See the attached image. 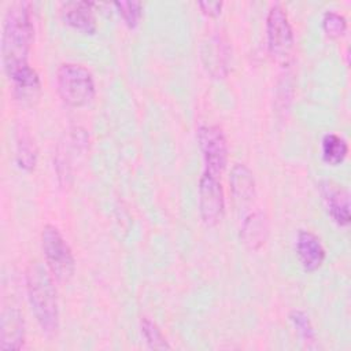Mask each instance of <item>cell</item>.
I'll list each match as a JSON object with an SVG mask.
<instances>
[{
  "label": "cell",
  "mask_w": 351,
  "mask_h": 351,
  "mask_svg": "<svg viewBox=\"0 0 351 351\" xmlns=\"http://www.w3.org/2000/svg\"><path fill=\"white\" fill-rule=\"evenodd\" d=\"M228 45L219 36H211L202 45V59L206 69L214 77H222L228 71Z\"/></svg>",
  "instance_id": "obj_13"
},
{
  "label": "cell",
  "mask_w": 351,
  "mask_h": 351,
  "mask_svg": "<svg viewBox=\"0 0 351 351\" xmlns=\"http://www.w3.org/2000/svg\"><path fill=\"white\" fill-rule=\"evenodd\" d=\"M119 15L129 27H136L143 15V4L140 1H115Z\"/></svg>",
  "instance_id": "obj_20"
},
{
  "label": "cell",
  "mask_w": 351,
  "mask_h": 351,
  "mask_svg": "<svg viewBox=\"0 0 351 351\" xmlns=\"http://www.w3.org/2000/svg\"><path fill=\"white\" fill-rule=\"evenodd\" d=\"M12 82L14 95L22 103H33L38 99L41 84L37 71L29 64L8 77Z\"/></svg>",
  "instance_id": "obj_14"
},
{
  "label": "cell",
  "mask_w": 351,
  "mask_h": 351,
  "mask_svg": "<svg viewBox=\"0 0 351 351\" xmlns=\"http://www.w3.org/2000/svg\"><path fill=\"white\" fill-rule=\"evenodd\" d=\"M266 37L270 56L277 63H288L295 38L288 15L280 4H273L266 15Z\"/></svg>",
  "instance_id": "obj_5"
},
{
  "label": "cell",
  "mask_w": 351,
  "mask_h": 351,
  "mask_svg": "<svg viewBox=\"0 0 351 351\" xmlns=\"http://www.w3.org/2000/svg\"><path fill=\"white\" fill-rule=\"evenodd\" d=\"M348 154V144L347 141L336 134V133H326L321 141V155L325 163L330 166H337L343 163Z\"/></svg>",
  "instance_id": "obj_16"
},
{
  "label": "cell",
  "mask_w": 351,
  "mask_h": 351,
  "mask_svg": "<svg viewBox=\"0 0 351 351\" xmlns=\"http://www.w3.org/2000/svg\"><path fill=\"white\" fill-rule=\"evenodd\" d=\"M322 27L329 37L337 38L346 33L347 19L344 18V15L336 12L335 10H328L322 16Z\"/></svg>",
  "instance_id": "obj_19"
},
{
  "label": "cell",
  "mask_w": 351,
  "mask_h": 351,
  "mask_svg": "<svg viewBox=\"0 0 351 351\" xmlns=\"http://www.w3.org/2000/svg\"><path fill=\"white\" fill-rule=\"evenodd\" d=\"M92 1H66L60 5L62 18L67 25L85 34H93L97 29Z\"/></svg>",
  "instance_id": "obj_10"
},
{
  "label": "cell",
  "mask_w": 351,
  "mask_h": 351,
  "mask_svg": "<svg viewBox=\"0 0 351 351\" xmlns=\"http://www.w3.org/2000/svg\"><path fill=\"white\" fill-rule=\"evenodd\" d=\"M38 261L26 269V291L32 311L43 332L53 335L59 328V306L52 276Z\"/></svg>",
  "instance_id": "obj_2"
},
{
  "label": "cell",
  "mask_w": 351,
  "mask_h": 351,
  "mask_svg": "<svg viewBox=\"0 0 351 351\" xmlns=\"http://www.w3.org/2000/svg\"><path fill=\"white\" fill-rule=\"evenodd\" d=\"M140 328H141V333H143L149 348H152V350H170L171 348V346L166 340V337L162 333V330L159 329V326L149 318L143 317L140 321Z\"/></svg>",
  "instance_id": "obj_18"
},
{
  "label": "cell",
  "mask_w": 351,
  "mask_h": 351,
  "mask_svg": "<svg viewBox=\"0 0 351 351\" xmlns=\"http://www.w3.org/2000/svg\"><path fill=\"white\" fill-rule=\"evenodd\" d=\"M199 7L208 16H217L221 12L222 1H199Z\"/></svg>",
  "instance_id": "obj_22"
},
{
  "label": "cell",
  "mask_w": 351,
  "mask_h": 351,
  "mask_svg": "<svg viewBox=\"0 0 351 351\" xmlns=\"http://www.w3.org/2000/svg\"><path fill=\"white\" fill-rule=\"evenodd\" d=\"M296 254L306 271H315L325 261V248L317 234L310 230H299L296 237Z\"/></svg>",
  "instance_id": "obj_11"
},
{
  "label": "cell",
  "mask_w": 351,
  "mask_h": 351,
  "mask_svg": "<svg viewBox=\"0 0 351 351\" xmlns=\"http://www.w3.org/2000/svg\"><path fill=\"white\" fill-rule=\"evenodd\" d=\"M41 248L51 274L60 282L70 281L75 271V259L70 245L55 225L47 223L43 228Z\"/></svg>",
  "instance_id": "obj_4"
},
{
  "label": "cell",
  "mask_w": 351,
  "mask_h": 351,
  "mask_svg": "<svg viewBox=\"0 0 351 351\" xmlns=\"http://www.w3.org/2000/svg\"><path fill=\"white\" fill-rule=\"evenodd\" d=\"M16 162L23 170H33L37 163V148L29 134L19 137L16 144Z\"/></svg>",
  "instance_id": "obj_17"
},
{
  "label": "cell",
  "mask_w": 351,
  "mask_h": 351,
  "mask_svg": "<svg viewBox=\"0 0 351 351\" xmlns=\"http://www.w3.org/2000/svg\"><path fill=\"white\" fill-rule=\"evenodd\" d=\"M267 237V221L261 213L250 214L241 226L243 243L251 248L258 250L262 247Z\"/></svg>",
  "instance_id": "obj_15"
},
{
  "label": "cell",
  "mask_w": 351,
  "mask_h": 351,
  "mask_svg": "<svg viewBox=\"0 0 351 351\" xmlns=\"http://www.w3.org/2000/svg\"><path fill=\"white\" fill-rule=\"evenodd\" d=\"M25 344V321L16 307H4L0 322V348L21 350Z\"/></svg>",
  "instance_id": "obj_9"
},
{
  "label": "cell",
  "mask_w": 351,
  "mask_h": 351,
  "mask_svg": "<svg viewBox=\"0 0 351 351\" xmlns=\"http://www.w3.org/2000/svg\"><path fill=\"white\" fill-rule=\"evenodd\" d=\"M56 85L60 99L71 107L89 104L96 93L92 73L80 63H62L56 70Z\"/></svg>",
  "instance_id": "obj_3"
},
{
  "label": "cell",
  "mask_w": 351,
  "mask_h": 351,
  "mask_svg": "<svg viewBox=\"0 0 351 351\" xmlns=\"http://www.w3.org/2000/svg\"><path fill=\"white\" fill-rule=\"evenodd\" d=\"M197 144L204 159V170L215 176L221 174L228 163V143L223 130L217 125L199 126Z\"/></svg>",
  "instance_id": "obj_6"
},
{
  "label": "cell",
  "mask_w": 351,
  "mask_h": 351,
  "mask_svg": "<svg viewBox=\"0 0 351 351\" xmlns=\"http://www.w3.org/2000/svg\"><path fill=\"white\" fill-rule=\"evenodd\" d=\"M319 192L325 207L332 219L339 226H347L350 223V195L339 184L333 181H322L319 184Z\"/></svg>",
  "instance_id": "obj_8"
},
{
  "label": "cell",
  "mask_w": 351,
  "mask_h": 351,
  "mask_svg": "<svg viewBox=\"0 0 351 351\" xmlns=\"http://www.w3.org/2000/svg\"><path fill=\"white\" fill-rule=\"evenodd\" d=\"M230 192L239 207L250 204L255 197V180L252 171L244 163H236L229 176Z\"/></svg>",
  "instance_id": "obj_12"
},
{
  "label": "cell",
  "mask_w": 351,
  "mask_h": 351,
  "mask_svg": "<svg viewBox=\"0 0 351 351\" xmlns=\"http://www.w3.org/2000/svg\"><path fill=\"white\" fill-rule=\"evenodd\" d=\"M30 3H12L3 22L1 62L7 77L29 66L27 55L34 36Z\"/></svg>",
  "instance_id": "obj_1"
},
{
  "label": "cell",
  "mask_w": 351,
  "mask_h": 351,
  "mask_svg": "<svg viewBox=\"0 0 351 351\" xmlns=\"http://www.w3.org/2000/svg\"><path fill=\"white\" fill-rule=\"evenodd\" d=\"M289 319L299 332V335L304 339V341H314L315 332L311 325L308 315L302 310H292L289 313Z\"/></svg>",
  "instance_id": "obj_21"
},
{
  "label": "cell",
  "mask_w": 351,
  "mask_h": 351,
  "mask_svg": "<svg viewBox=\"0 0 351 351\" xmlns=\"http://www.w3.org/2000/svg\"><path fill=\"white\" fill-rule=\"evenodd\" d=\"M225 211L223 189L218 176L203 171L199 180V213L207 226L217 225Z\"/></svg>",
  "instance_id": "obj_7"
}]
</instances>
